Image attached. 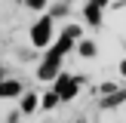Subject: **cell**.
Returning a JSON list of instances; mask_svg holds the SVG:
<instances>
[{
	"label": "cell",
	"mask_w": 126,
	"mask_h": 123,
	"mask_svg": "<svg viewBox=\"0 0 126 123\" xmlns=\"http://www.w3.org/2000/svg\"><path fill=\"white\" fill-rule=\"evenodd\" d=\"M77 34H80V28H74V25H71V28L65 31V34H62V40H59V43L52 46V52H49V59L43 62V65H40V77H52V74L59 71V62H62V52H65V49L71 46V40H74Z\"/></svg>",
	"instance_id": "1"
},
{
	"label": "cell",
	"mask_w": 126,
	"mask_h": 123,
	"mask_svg": "<svg viewBox=\"0 0 126 123\" xmlns=\"http://www.w3.org/2000/svg\"><path fill=\"white\" fill-rule=\"evenodd\" d=\"M31 40H34V46H43V43L49 40V18H40V22L34 25V31H31Z\"/></svg>",
	"instance_id": "2"
},
{
	"label": "cell",
	"mask_w": 126,
	"mask_h": 123,
	"mask_svg": "<svg viewBox=\"0 0 126 123\" xmlns=\"http://www.w3.org/2000/svg\"><path fill=\"white\" fill-rule=\"evenodd\" d=\"M77 83H80L77 77H68V74H65V77L59 80V89H55V92H59V98H71L74 92H77Z\"/></svg>",
	"instance_id": "3"
},
{
	"label": "cell",
	"mask_w": 126,
	"mask_h": 123,
	"mask_svg": "<svg viewBox=\"0 0 126 123\" xmlns=\"http://www.w3.org/2000/svg\"><path fill=\"white\" fill-rule=\"evenodd\" d=\"M18 89H22L18 80H6V83H0V95H16Z\"/></svg>",
	"instance_id": "4"
},
{
	"label": "cell",
	"mask_w": 126,
	"mask_h": 123,
	"mask_svg": "<svg viewBox=\"0 0 126 123\" xmlns=\"http://www.w3.org/2000/svg\"><path fill=\"white\" fill-rule=\"evenodd\" d=\"M102 6H105V0H92V3H89V9H86V15L92 18V25L98 22V9H102Z\"/></svg>",
	"instance_id": "5"
},
{
	"label": "cell",
	"mask_w": 126,
	"mask_h": 123,
	"mask_svg": "<svg viewBox=\"0 0 126 123\" xmlns=\"http://www.w3.org/2000/svg\"><path fill=\"white\" fill-rule=\"evenodd\" d=\"M37 108V95H25V102H22V111H34Z\"/></svg>",
	"instance_id": "6"
},
{
	"label": "cell",
	"mask_w": 126,
	"mask_h": 123,
	"mask_svg": "<svg viewBox=\"0 0 126 123\" xmlns=\"http://www.w3.org/2000/svg\"><path fill=\"white\" fill-rule=\"evenodd\" d=\"M117 98H126V89H120V92H117V95H108V98H105V108H111V105H117Z\"/></svg>",
	"instance_id": "7"
},
{
	"label": "cell",
	"mask_w": 126,
	"mask_h": 123,
	"mask_svg": "<svg viewBox=\"0 0 126 123\" xmlns=\"http://www.w3.org/2000/svg\"><path fill=\"white\" fill-rule=\"evenodd\" d=\"M80 55H86V59L95 55V43H80Z\"/></svg>",
	"instance_id": "8"
},
{
	"label": "cell",
	"mask_w": 126,
	"mask_h": 123,
	"mask_svg": "<svg viewBox=\"0 0 126 123\" xmlns=\"http://www.w3.org/2000/svg\"><path fill=\"white\" fill-rule=\"evenodd\" d=\"M55 102H59V92H49V95L46 98H43V108H52V105Z\"/></svg>",
	"instance_id": "9"
},
{
	"label": "cell",
	"mask_w": 126,
	"mask_h": 123,
	"mask_svg": "<svg viewBox=\"0 0 126 123\" xmlns=\"http://www.w3.org/2000/svg\"><path fill=\"white\" fill-rule=\"evenodd\" d=\"M31 6H34V9H40V6H43V0H31Z\"/></svg>",
	"instance_id": "10"
},
{
	"label": "cell",
	"mask_w": 126,
	"mask_h": 123,
	"mask_svg": "<svg viewBox=\"0 0 126 123\" xmlns=\"http://www.w3.org/2000/svg\"><path fill=\"white\" fill-rule=\"evenodd\" d=\"M120 71H123V74H126V62H123V65H120Z\"/></svg>",
	"instance_id": "11"
}]
</instances>
